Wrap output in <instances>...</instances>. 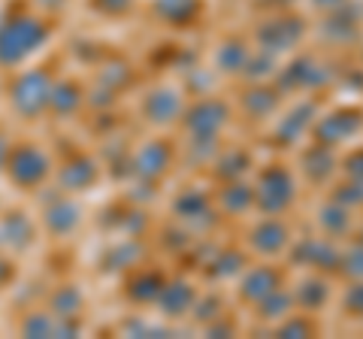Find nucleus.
Returning <instances> with one entry per match:
<instances>
[{
  "label": "nucleus",
  "instance_id": "10",
  "mask_svg": "<svg viewBox=\"0 0 363 339\" xmlns=\"http://www.w3.org/2000/svg\"><path fill=\"white\" fill-rule=\"evenodd\" d=\"M291 294H294V306L300 312L321 315L333 300V282L327 273H312V269H306V276L291 288Z\"/></svg>",
  "mask_w": 363,
  "mask_h": 339
},
{
  "label": "nucleus",
  "instance_id": "19",
  "mask_svg": "<svg viewBox=\"0 0 363 339\" xmlns=\"http://www.w3.org/2000/svg\"><path fill=\"white\" fill-rule=\"evenodd\" d=\"M315 333H318V321L312 312L294 309L276 324V336H315Z\"/></svg>",
  "mask_w": 363,
  "mask_h": 339
},
{
  "label": "nucleus",
  "instance_id": "26",
  "mask_svg": "<svg viewBox=\"0 0 363 339\" xmlns=\"http://www.w3.org/2000/svg\"><path fill=\"white\" fill-rule=\"evenodd\" d=\"M360 58H363V55H360Z\"/></svg>",
  "mask_w": 363,
  "mask_h": 339
},
{
  "label": "nucleus",
  "instance_id": "2",
  "mask_svg": "<svg viewBox=\"0 0 363 339\" xmlns=\"http://www.w3.org/2000/svg\"><path fill=\"white\" fill-rule=\"evenodd\" d=\"M306 33H309V18H306L303 13H297V9H272V13H267L264 18L257 21V25L252 28V46L267 52V55H276V58L281 61L285 55H294Z\"/></svg>",
  "mask_w": 363,
  "mask_h": 339
},
{
  "label": "nucleus",
  "instance_id": "24",
  "mask_svg": "<svg viewBox=\"0 0 363 339\" xmlns=\"http://www.w3.org/2000/svg\"><path fill=\"white\" fill-rule=\"evenodd\" d=\"M315 13H330V9H339L342 4H348V0H306Z\"/></svg>",
  "mask_w": 363,
  "mask_h": 339
},
{
  "label": "nucleus",
  "instance_id": "1",
  "mask_svg": "<svg viewBox=\"0 0 363 339\" xmlns=\"http://www.w3.org/2000/svg\"><path fill=\"white\" fill-rule=\"evenodd\" d=\"M255 191V212L257 216H288L300 200V176L288 161H272L260 164L248 176Z\"/></svg>",
  "mask_w": 363,
  "mask_h": 339
},
{
  "label": "nucleus",
  "instance_id": "13",
  "mask_svg": "<svg viewBox=\"0 0 363 339\" xmlns=\"http://www.w3.org/2000/svg\"><path fill=\"white\" fill-rule=\"evenodd\" d=\"M212 176L218 182H236V179H248L255 170V155L245 145H230V149H218V155L209 161Z\"/></svg>",
  "mask_w": 363,
  "mask_h": 339
},
{
  "label": "nucleus",
  "instance_id": "18",
  "mask_svg": "<svg viewBox=\"0 0 363 339\" xmlns=\"http://www.w3.org/2000/svg\"><path fill=\"white\" fill-rule=\"evenodd\" d=\"M294 309H297V306H294V294H291V288L288 285H281L279 291H272L269 294V297H264V300H260L257 303V306H252V312H255V318L257 321H281V318H285V315H291Z\"/></svg>",
  "mask_w": 363,
  "mask_h": 339
},
{
  "label": "nucleus",
  "instance_id": "6",
  "mask_svg": "<svg viewBox=\"0 0 363 339\" xmlns=\"http://www.w3.org/2000/svg\"><path fill=\"white\" fill-rule=\"evenodd\" d=\"M182 118H185V130L194 140H221V133L233 121V104L221 94H206L188 112H182Z\"/></svg>",
  "mask_w": 363,
  "mask_h": 339
},
{
  "label": "nucleus",
  "instance_id": "3",
  "mask_svg": "<svg viewBox=\"0 0 363 339\" xmlns=\"http://www.w3.org/2000/svg\"><path fill=\"white\" fill-rule=\"evenodd\" d=\"M363 137V104H336L318 109L309 128V140L321 143L327 149H345Z\"/></svg>",
  "mask_w": 363,
  "mask_h": 339
},
{
  "label": "nucleus",
  "instance_id": "25",
  "mask_svg": "<svg viewBox=\"0 0 363 339\" xmlns=\"http://www.w3.org/2000/svg\"><path fill=\"white\" fill-rule=\"evenodd\" d=\"M351 240H357V243H363V224H357V228H354V233H351Z\"/></svg>",
  "mask_w": 363,
  "mask_h": 339
},
{
  "label": "nucleus",
  "instance_id": "4",
  "mask_svg": "<svg viewBox=\"0 0 363 339\" xmlns=\"http://www.w3.org/2000/svg\"><path fill=\"white\" fill-rule=\"evenodd\" d=\"M281 285H288V269L276 264V261H260V264H248L240 276H236V306L252 309L257 306L264 297H269L272 291H279Z\"/></svg>",
  "mask_w": 363,
  "mask_h": 339
},
{
  "label": "nucleus",
  "instance_id": "9",
  "mask_svg": "<svg viewBox=\"0 0 363 339\" xmlns=\"http://www.w3.org/2000/svg\"><path fill=\"white\" fill-rule=\"evenodd\" d=\"M297 176H300V185H309V188H327L333 182V176L339 173V155L336 149H327L321 143H312L306 140L303 149L297 152Z\"/></svg>",
  "mask_w": 363,
  "mask_h": 339
},
{
  "label": "nucleus",
  "instance_id": "23",
  "mask_svg": "<svg viewBox=\"0 0 363 339\" xmlns=\"http://www.w3.org/2000/svg\"><path fill=\"white\" fill-rule=\"evenodd\" d=\"M339 173L345 179H357L363 182V143H351L339 155Z\"/></svg>",
  "mask_w": 363,
  "mask_h": 339
},
{
  "label": "nucleus",
  "instance_id": "21",
  "mask_svg": "<svg viewBox=\"0 0 363 339\" xmlns=\"http://www.w3.org/2000/svg\"><path fill=\"white\" fill-rule=\"evenodd\" d=\"M327 188H330V200L342 203V206L354 209V212L363 209V182H357V179H345L342 176V182H336V185L330 182Z\"/></svg>",
  "mask_w": 363,
  "mask_h": 339
},
{
  "label": "nucleus",
  "instance_id": "11",
  "mask_svg": "<svg viewBox=\"0 0 363 339\" xmlns=\"http://www.w3.org/2000/svg\"><path fill=\"white\" fill-rule=\"evenodd\" d=\"M360 28H363V21H360V16L351 13V0L339 9L321 13V21H318V30L324 33V40L330 43V46H351V43H357Z\"/></svg>",
  "mask_w": 363,
  "mask_h": 339
},
{
  "label": "nucleus",
  "instance_id": "16",
  "mask_svg": "<svg viewBox=\"0 0 363 339\" xmlns=\"http://www.w3.org/2000/svg\"><path fill=\"white\" fill-rule=\"evenodd\" d=\"M240 109H242L252 121H269V118H276V112L281 109V91H279V85H276V82H272V85L255 82V85L242 94Z\"/></svg>",
  "mask_w": 363,
  "mask_h": 339
},
{
  "label": "nucleus",
  "instance_id": "22",
  "mask_svg": "<svg viewBox=\"0 0 363 339\" xmlns=\"http://www.w3.org/2000/svg\"><path fill=\"white\" fill-rule=\"evenodd\" d=\"M339 276H345L348 282L363 279V243L348 240L342 255H339Z\"/></svg>",
  "mask_w": 363,
  "mask_h": 339
},
{
  "label": "nucleus",
  "instance_id": "15",
  "mask_svg": "<svg viewBox=\"0 0 363 339\" xmlns=\"http://www.w3.org/2000/svg\"><path fill=\"white\" fill-rule=\"evenodd\" d=\"M252 40L240 37V33H233V37H224L218 43V49H215V58H212V67L224 76H242L248 58H252Z\"/></svg>",
  "mask_w": 363,
  "mask_h": 339
},
{
  "label": "nucleus",
  "instance_id": "17",
  "mask_svg": "<svg viewBox=\"0 0 363 339\" xmlns=\"http://www.w3.org/2000/svg\"><path fill=\"white\" fill-rule=\"evenodd\" d=\"M215 209L230 212V216H245L255 212V191L248 179H236V182H221V188L215 191Z\"/></svg>",
  "mask_w": 363,
  "mask_h": 339
},
{
  "label": "nucleus",
  "instance_id": "7",
  "mask_svg": "<svg viewBox=\"0 0 363 339\" xmlns=\"http://www.w3.org/2000/svg\"><path fill=\"white\" fill-rule=\"evenodd\" d=\"M318 109H321V104H318V97H312V94L294 100V104H291L285 112L279 109L276 118H272V133H269V140H276V145L281 143L285 149L303 143V137L309 140V128H312V121H315V116H318Z\"/></svg>",
  "mask_w": 363,
  "mask_h": 339
},
{
  "label": "nucleus",
  "instance_id": "8",
  "mask_svg": "<svg viewBox=\"0 0 363 339\" xmlns=\"http://www.w3.org/2000/svg\"><path fill=\"white\" fill-rule=\"evenodd\" d=\"M339 255H342V245L318 233L309 240H294L285 257L294 267L312 269V273H339Z\"/></svg>",
  "mask_w": 363,
  "mask_h": 339
},
{
  "label": "nucleus",
  "instance_id": "20",
  "mask_svg": "<svg viewBox=\"0 0 363 339\" xmlns=\"http://www.w3.org/2000/svg\"><path fill=\"white\" fill-rule=\"evenodd\" d=\"M339 312L345 321H363V279L348 282L339 294Z\"/></svg>",
  "mask_w": 363,
  "mask_h": 339
},
{
  "label": "nucleus",
  "instance_id": "5",
  "mask_svg": "<svg viewBox=\"0 0 363 339\" xmlns=\"http://www.w3.org/2000/svg\"><path fill=\"white\" fill-rule=\"evenodd\" d=\"M294 243V230L285 216H260L252 228L245 230V248L248 255H257L260 261H279L288 255Z\"/></svg>",
  "mask_w": 363,
  "mask_h": 339
},
{
  "label": "nucleus",
  "instance_id": "14",
  "mask_svg": "<svg viewBox=\"0 0 363 339\" xmlns=\"http://www.w3.org/2000/svg\"><path fill=\"white\" fill-rule=\"evenodd\" d=\"M357 212L342 206V203L336 200H327L321 209H318V230H321V236H327V240L333 243H342V240H351V233H354L357 228Z\"/></svg>",
  "mask_w": 363,
  "mask_h": 339
},
{
  "label": "nucleus",
  "instance_id": "12",
  "mask_svg": "<svg viewBox=\"0 0 363 339\" xmlns=\"http://www.w3.org/2000/svg\"><path fill=\"white\" fill-rule=\"evenodd\" d=\"M155 13H161L169 28L191 30L209 16V0H155Z\"/></svg>",
  "mask_w": 363,
  "mask_h": 339
}]
</instances>
